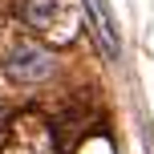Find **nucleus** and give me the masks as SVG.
I'll list each match as a JSON object with an SVG mask.
<instances>
[{
	"label": "nucleus",
	"mask_w": 154,
	"mask_h": 154,
	"mask_svg": "<svg viewBox=\"0 0 154 154\" xmlns=\"http://www.w3.org/2000/svg\"><path fill=\"white\" fill-rule=\"evenodd\" d=\"M12 77H20V81H29V77H45L49 73V53H41V49H20V53L12 57Z\"/></svg>",
	"instance_id": "1"
}]
</instances>
